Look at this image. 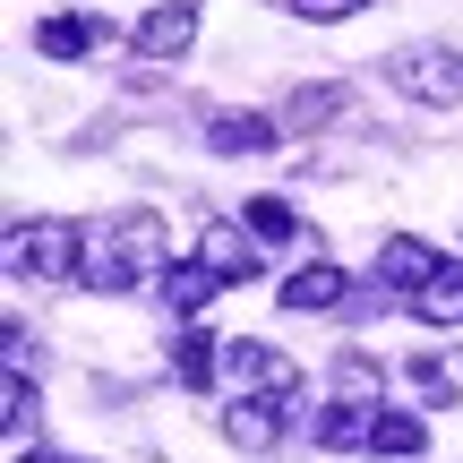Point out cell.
I'll list each match as a JSON object with an SVG mask.
<instances>
[{"instance_id":"cell-24","label":"cell","mask_w":463,"mask_h":463,"mask_svg":"<svg viewBox=\"0 0 463 463\" xmlns=\"http://www.w3.org/2000/svg\"><path fill=\"white\" fill-rule=\"evenodd\" d=\"M17 463H78V455H34V447H26V455H17Z\"/></svg>"},{"instance_id":"cell-23","label":"cell","mask_w":463,"mask_h":463,"mask_svg":"<svg viewBox=\"0 0 463 463\" xmlns=\"http://www.w3.org/2000/svg\"><path fill=\"white\" fill-rule=\"evenodd\" d=\"M34 430V378H9V438Z\"/></svg>"},{"instance_id":"cell-11","label":"cell","mask_w":463,"mask_h":463,"mask_svg":"<svg viewBox=\"0 0 463 463\" xmlns=\"http://www.w3.org/2000/svg\"><path fill=\"white\" fill-rule=\"evenodd\" d=\"M378 412H386V403H352V395H335L326 412H317V447H335V455H344V447H369V438H378Z\"/></svg>"},{"instance_id":"cell-8","label":"cell","mask_w":463,"mask_h":463,"mask_svg":"<svg viewBox=\"0 0 463 463\" xmlns=\"http://www.w3.org/2000/svg\"><path fill=\"white\" fill-rule=\"evenodd\" d=\"M206 146H215V155H275L283 146V120L275 112H215V120H206Z\"/></svg>"},{"instance_id":"cell-12","label":"cell","mask_w":463,"mask_h":463,"mask_svg":"<svg viewBox=\"0 0 463 463\" xmlns=\"http://www.w3.org/2000/svg\"><path fill=\"white\" fill-rule=\"evenodd\" d=\"M344 112H352V86L326 78V86H300V95L283 103V129H309V137H317V129H335Z\"/></svg>"},{"instance_id":"cell-18","label":"cell","mask_w":463,"mask_h":463,"mask_svg":"<svg viewBox=\"0 0 463 463\" xmlns=\"http://www.w3.org/2000/svg\"><path fill=\"white\" fill-rule=\"evenodd\" d=\"M241 232H249V241H266V249H283V241H300V215L283 198H249L241 206Z\"/></svg>"},{"instance_id":"cell-20","label":"cell","mask_w":463,"mask_h":463,"mask_svg":"<svg viewBox=\"0 0 463 463\" xmlns=\"http://www.w3.org/2000/svg\"><path fill=\"white\" fill-rule=\"evenodd\" d=\"M430 447V430H420L412 412H378V438H369V455H420Z\"/></svg>"},{"instance_id":"cell-7","label":"cell","mask_w":463,"mask_h":463,"mask_svg":"<svg viewBox=\"0 0 463 463\" xmlns=\"http://www.w3.org/2000/svg\"><path fill=\"white\" fill-rule=\"evenodd\" d=\"M198 258L215 266V283H258V275H266L258 241H249L241 223H206V232H198Z\"/></svg>"},{"instance_id":"cell-5","label":"cell","mask_w":463,"mask_h":463,"mask_svg":"<svg viewBox=\"0 0 463 463\" xmlns=\"http://www.w3.org/2000/svg\"><path fill=\"white\" fill-rule=\"evenodd\" d=\"M112 43H129V34L112 26V17H43V26H34V52H43V61H95V52H112Z\"/></svg>"},{"instance_id":"cell-3","label":"cell","mask_w":463,"mask_h":463,"mask_svg":"<svg viewBox=\"0 0 463 463\" xmlns=\"http://www.w3.org/2000/svg\"><path fill=\"white\" fill-rule=\"evenodd\" d=\"M386 78H395L412 103H430V112H455V103H463V52L412 43V52H395V61H386Z\"/></svg>"},{"instance_id":"cell-16","label":"cell","mask_w":463,"mask_h":463,"mask_svg":"<svg viewBox=\"0 0 463 463\" xmlns=\"http://www.w3.org/2000/svg\"><path fill=\"white\" fill-rule=\"evenodd\" d=\"M215 292H223V283H215V266H206V258H181V266L164 275V300H172V317H198Z\"/></svg>"},{"instance_id":"cell-22","label":"cell","mask_w":463,"mask_h":463,"mask_svg":"<svg viewBox=\"0 0 463 463\" xmlns=\"http://www.w3.org/2000/svg\"><path fill=\"white\" fill-rule=\"evenodd\" d=\"M292 17H309V26H344V17H361L369 0H283Z\"/></svg>"},{"instance_id":"cell-21","label":"cell","mask_w":463,"mask_h":463,"mask_svg":"<svg viewBox=\"0 0 463 463\" xmlns=\"http://www.w3.org/2000/svg\"><path fill=\"white\" fill-rule=\"evenodd\" d=\"M335 395H352V403H378V395H386V369H378V361H361V352H352V361L335 369Z\"/></svg>"},{"instance_id":"cell-2","label":"cell","mask_w":463,"mask_h":463,"mask_svg":"<svg viewBox=\"0 0 463 463\" xmlns=\"http://www.w3.org/2000/svg\"><path fill=\"white\" fill-rule=\"evenodd\" d=\"M78 266H86V241L69 223H17L9 232V275L17 283H34V275H43V283H69Z\"/></svg>"},{"instance_id":"cell-13","label":"cell","mask_w":463,"mask_h":463,"mask_svg":"<svg viewBox=\"0 0 463 463\" xmlns=\"http://www.w3.org/2000/svg\"><path fill=\"white\" fill-rule=\"evenodd\" d=\"M344 292H352V275H344V266H326V258H317V266H300V275L283 283V309H292V317H309V309H335Z\"/></svg>"},{"instance_id":"cell-6","label":"cell","mask_w":463,"mask_h":463,"mask_svg":"<svg viewBox=\"0 0 463 463\" xmlns=\"http://www.w3.org/2000/svg\"><path fill=\"white\" fill-rule=\"evenodd\" d=\"M103 241H112L137 275H172V266H181V258H172V232H164V215H155V206H129V215L103 232Z\"/></svg>"},{"instance_id":"cell-14","label":"cell","mask_w":463,"mask_h":463,"mask_svg":"<svg viewBox=\"0 0 463 463\" xmlns=\"http://www.w3.org/2000/svg\"><path fill=\"white\" fill-rule=\"evenodd\" d=\"M223 438L241 455H266L283 438V403H223Z\"/></svg>"},{"instance_id":"cell-1","label":"cell","mask_w":463,"mask_h":463,"mask_svg":"<svg viewBox=\"0 0 463 463\" xmlns=\"http://www.w3.org/2000/svg\"><path fill=\"white\" fill-rule=\"evenodd\" d=\"M223 386L232 395H249V403H283V412H292L300 403V361H283L275 344H223Z\"/></svg>"},{"instance_id":"cell-10","label":"cell","mask_w":463,"mask_h":463,"mask_svg":"<svg viewBox=\"0 0 463 463\" xmlns=\"http://www.w3.org/2000/svg\"><path fill=\"white\" fill-rule=\"evenodd\" d=\"M215 369H223L215 335L206 326H172V378H181L189 395H215Z\"/></svg>"},{"instance_id":"cell-4","label":"cell","mask_w":463,"mask_h":463,"mask_svg":"<svg viewBox=\"0 0 463 463\" xmlns=\"http://www.w3.org/2000/svg\"><path fill=\"white\" fill-rule=\"evenodd\" d=\"M189 43H198V0H155V9L129 26V52H137V61H181Z\"/></svg>"},{"instance_id":"cell-19","label":"cell","mask_w":463,"mask_h":463,"mask_svg":"<svg viewBox=\"0 0 463 463\" xmlns=\"http://www.w3.org/2000/svg\"><path fill=\"white\" fill-rule=\"evenodd\" d=\"M403 378L420 386V403H430V412H447V403H455V369L430 361V352H412V361H403Z\"/></svg>"},{"instance_id":"cell-15","label":"cell","mask_w":463,"mask_h":463,"mask_svg":"<svg viewBox=\"0 0 463 463\" xmlns=\"http://www.w3.org/2000/svg\"><path fill=\"white\" fill-rule=\"evenodd\" d=\"M412 317H420V326H463V266H455V258L412 292Z\"/></svg>"},{"instance_id":"cell-9","label":"cell","mask_w":463,"mask_h":463,"mask_svg":"<svg viewBox=\"0 0 463 463\" xmlns=\"http://www.w3.org/2000/svg\"><path fill=\"white\" fill-rule=\"evenodd\" d=\"M438 266H447V258H438L430 241H412V232H386V241H378V283H395V292H420Z\"/></svg>"},{"instance_id":"cell-17","label":"cell","mask_w":463,"mask_h":463,"mask_svg":"<svg viewBox=\"0 0 463 463\" xmlns=\"http://www.w3.org/2000/svg\"><path fill=\"white\" fill-rule=\"evenodd\" d=\"M78 283H86V292H137L146 275H137V266L120 258L112 241H95V249H86V266H78Z\"/></svg>"}]
</instances>
